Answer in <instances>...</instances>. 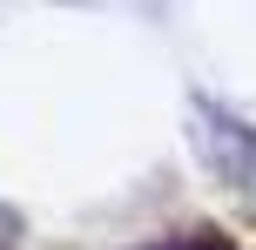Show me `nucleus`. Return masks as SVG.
I'll return each mask as SVG.
<instances>
[{"label":"nucleus","mask_w":256,"mask_h":250,"mask_svg":"<svg viewBox=\"0 0 256 250\" xmlns=\"http://www.w3.org/2000/svg\"><path fill=\"white\" fill-rule=\"evenodd\" d=\"M155 250H230V243H222V237H209V230H202V237H182V243H155Z\"/></svg>","instance_id":"1"}]
</instances>
